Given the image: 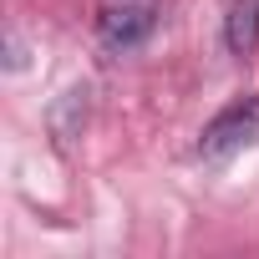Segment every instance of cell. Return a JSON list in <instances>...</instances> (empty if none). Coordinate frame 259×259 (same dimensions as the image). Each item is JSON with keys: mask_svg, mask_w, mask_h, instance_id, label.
<instances>
[{"mask_svg": "<svg viewBox=\"0 0 259 259\" xmlns=\"http://www.w3.org/2000/svg\"><path fill=\"white\" fill-rule=\"evenodd\" d=\"M163 16V0H102L97 6V41L107 51H138Z\"/></svg>", "mask_w": 259, "mask_h": 259, "instance_id": "cell-1", "label": "cell"}, {"mask_svg": "<svg viewBox=\"0 0 259 259\" xmlns=\"http://www.w3.org/2000/svg\"><path fill=\"white\" fill-rule=\"evenodd\" d=\"M254 138H259V92L234 97V102L203 127L198 153H203V158H229L234 148H244V143H254Z\"/></svg>", "mask_w": 259, "mask_h": 259, "instance_id": "cell-2", "label": "cell"}, {"mask_svg": "<svg viewBox=\"0 0 259 259\" xmlns=\"http://www.w3.org/2000/svg\"><path fill=\"white\" fill-rule=\"evenodd\" d=\"M224 46L234 56H249L259 46V0H229V11H224Z\"/></svg>", "mask_w": 259, "mask_h": 259, "instance_id": "cell-4", "label": "cell"}, {"mask_svg": "<svg viewBox=\"0 0 259 259\" xmlns=\"http://www.w3.org/2000/svg\"><path fill=\"white\" fill-rule=\"evenodd\" d=\"M87 112H92V87H66V92L51 102V112H46V127H51V138H56L61 148L81 138Z\"/></svg>", "mask_w": 259, "mask_h": 259, "instance_id": "cell-3", "label": "cell"}]
</instances>
